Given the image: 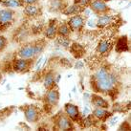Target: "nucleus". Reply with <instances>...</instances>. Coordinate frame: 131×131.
<instances>
[{"label": "nucleus", "instance_id": "f257e3e1", "mask_svg": "<svg viewBox=\"0 0 131 131\" xmlns=\"http://www.w3.org/2000/svg\"><path fill=\"white\" fill-rule=\"evenodd\" d=\"M44 47H45L44 40H37V41L23 45L17 52V56L20 58H25V59L34 58L42 53Z\"/></svg>", "mask_w": 131, "mask_h": 131}, {"label": "nucleus", "instance_id": "f03ea898", "mask_svg": "<svg viewBox=\"0 0 131 131\" xmlns=\"http://www.w3.org/2000/svg\"><path fill=\"white\" fill-rule=\"evenodd\" d=\"M116 81V77L113 74L108 73V75H106L102 79H96L94 84L95 90L101 93H107L114 88Z\"/></svg>", "mask_w": 131, "mask_h": 131}, {"label": "nucleus", "instance_id": "7ed1b4c3", "mask_svg": "<svg viewBox=\"0 0 131 131\" xmlns=\"http://www.w3.org/2000/svg\"><path fill=\"white\" fill-rule=\"evenodd\" d=\"M53 121H54L55 128L58 130H73L75 128L73 121L64 112H58L53 118Z\"/></svg>", "mask_w": 131, "mask_h": 131}, {"label": "nucleus", "instance_id": "20e7f679", "mask_svg": "<svg viewBox=\"0 0 131 131\" xmlns=\"http://www.w3.org/2000/svg\"><path fill=\"white\" fill-rule=\"evenodd\" d=\"M21 110L24 113V116L27 122L36 124L41 118V112L37 106L34 104H27V105L21 106Z\"/></svg>", "mask_w": 131, "mask_h": 131}, {"label": "nucleus", "instance_id": "39448f33", "mask_svg": "<svg viewBox=\"0 0 131 131\" xmlns=\"http://www.w3.org/2000/svg\"><path fill=\"white\" fill-rule=\"evenodd\" d=\"M34 65V58L30 59H25V58H17L14 61L13 68L15 70V72L19 74H25L29 72L31 68Z\"/></svg>", "mask_w": 131, "mask_h": 131}, {"label": "nucleus", "instance_id": "423d86ee", "mask_svg": "<svg viewBox=\"0 0 131 131\" xmlns=\"http://www.w3.org/2000/svg\"><path fill=\"white\" fill-rule=\"evenodd\" d=\"M15 16V12L11 9H4L0 11V32H5L12 24Z\"/></svg>", "mask_w": 131, "mask_h": 131}, {"label": "nucleus", "instance_id": "0eeeda50", "mask_svg": "<svg viewBox=\"0 0 131 131\" xmlns=\"http://www.w3.org/2000/svg\"><path fill=\"white\" fill-rule=\"evenodd\" d=\"M45 108L53 109L58 105V101H59V92L58 88H51L48 90L47 94L45 96Z\"/></svg>", "mask_w": 131, "mask_h": 131}, {"label": "nucleus", "instance_id": "6e6552de", "mask_svg": "<svg viewBox=\"0 0 131 131\" xmlns=\"http://www.w3.org/2000/svg\"><path fill=\"white\" fill-rule=\"evenodd\" d=\"M68 26L72 32H80L84 27V19L80 15H74L68 21Z\"/></svg>", "mask_w": 131, "mask_h": 131}, {"label": "nucleus", "instance_id": "1a4fd4ad", "mask_svg": "<svg viewBox=\"0 0 131 131\" xmlns=\"http://www.w3.org/2000/svg\"><path fill=\"white\" fill-rule=\"evenodd\" d=\"M57 30H58L57 19H51L44 30L45 37H47L48 39H54L57 37Z\"/></svg>", "mask_w": 131, "mask_h": 131}, {"label": "nucleus", "instance_id": "9d476101", "mask_svg": "<svg viewBox=\"0 0 131 131\" xmlns=\"http://www.w3.org/2000/svg\"><path fill=\"white\" fill-rule=\"evenodd\" d=\"M64 110L67 116L69 117L73 122H78L80 119V111L78 106L72 103H66L64 105Z\"/></svg>", "mask_w": 131, "mask_h": 131}, {"label": "nucleus", "instance_id": "9b49d317", "mask_svg": "<svg viewBox=\"0 0 131 131\" xmlns=\"http://www.w3.org/2000/svg\"><path fill=\"white\" fill-rule=\"evenodd\" d=\"M90 7H91L92 11H94L99 15L105 14L106 12L108 11V7L103 0H93L90 3Z\"/></svg>", "mask_w": 131, "mask_h": 131}, {"label": "nucleus", "instance_id": "f8f14e48", "mask_svg": "<svg viewBox=\"0 0 131 131\" xmlns=\"http://www.w3.org/2000/svg\"><path fill=\"white\" fill-rule=\"evenodd\" d=\"M111 48H112V41L109 38H104V39H102L100 41L97 51L101 55H106L107 53H109Z\"/></svg>", "mask_w": 131, "mask_h": 131}, {"label": "nucleus", "instance_id": "ddd939ff", "mask_svg": "<svg viewBox=\"0 0 131 131\" xmlns=\"http://www.w3.org/2000/svg\"><path fill=\"white\" fill-rule=\"evenodd\" d=\"M24 13L27 16L33 18V17H37L41 15V10L36 5H28V6H25Z\"/></svg>", "mask_w": 131, "mask_h": 131}, {"label": "nucleus", "instance_id": "4468645a", "mask_svg": "<svg viewBox=\"0 0 131 131\" xmlns=\"http://www.w3.org/2000/svg\"><path fill=\"white\" fill-rule=\"evenodd\" d=\"M91 102L96 107H100V108L106 109V108H108V105H109V103H108V102L106 100L102 99V97H100L98 95H93L92 96Z\"/></svg>", "mask_w": 131, "mask_h": 131}, {"label": "nucleus", "instance_id": "2eb2a0df", "mask_svg": "<svg viewBox=\"0 0 131 131\" xmlns=\"http://www.w3.org/2000/svg\"><path fill=\"white\" fill-rule=\"evenodd\" d=\"M44 87L46 88L47 90H50L51 88L54 87L55 85V74L53 72H49L45 75L43 80Z\"/></svg>", "mask_w": 131, "mask_h": 131}, {"label": "nucleus", "instance_id": "dca6fc26", "mask_svg": "<svg viewBox=\"0 0 131 131\" xmlns=\"http://www.w3.org/2000/svg\"><path fill=\"white\" fill-rule=\"evenodd\" d=\"M70 32H71V30H70L69 26H68L67 23H61V24L58 25L57 35H58L59 37H67L68 36H69Z\"/></svg>", "mask_w": 131, "mask_h": 131}, {"label": "nucleus", "instance_id": "f3484780", "mask_svg": "<svg viewBox=\"0 0 131 131\" xmlns=\"http://www.w3.org/2000/svg\"><path fill=\"white\" fill-rule=\"evenodd\" d=\"M80 9L77 5H72V6H69V7L64 8V10L62 11V13L66 15H77L78 12H80Z\"/></svg>", "mask_w": 131, "mask_h": 131}, {"label": "nucleus", "instance_id": "a211bd4d", "mask_svg": "<svg viewBox=\"0 0 131 131\" xmlns=\"http://www.w3.org/2000/svg\"><path fill=\"white\" fill-rule=\"evenodd\" d=\"M112 19H113L112 16H110V15H102V16H101L99 18L98 26L99 27H105L106 25H108L109 23H111Z\"/></svg>", "mask_w": 131, "mask_h": 131}, {"label": "nucleus", "instance_id": "6ab92c4d", "mask_svg": "<svg viewBox=\"0 0 131 131\" xmlns=\"http://www.w3.org/2000/svg\"><path fill=\"white\" fill-rule=\"evenodd\" d=\"M93 115H94V117H96L97 119L103 120V119L106 117V115H108V113L106 112V110L104 109V108H100V107H97V108L93 111Z\"/></svg>", "mask_w": 131, "mask_h": 131}, {"label": "nucleus", "instance_id": "aec40b11", "mask_svg": "<svg viewBox=\"0 0 131 131\" xmlns=\"http://www.w3.org/2000/svg\"><path fill=\"white\" fill-rule=\"evenodd\" d=\"M51 8L54 11H63L64 3L62 0H51Z\"/></svg>", "mask_w": 131, "mask_h": 131}, {"label": "nucleus", "instance_id": "412c9836", "mask_svg": "<svg viewBox=\"0 0 131 131\" xmlns=\"http://www.w3.org/2000/svg\"><path fill=\"white\" fill-rule=\"evenodd\" d=\"M3 4L4 6H6L8 8H15L21 6V3L19 0H5V2Z\"/></svg>", "mask_w": 131, "mask_h": 131}, {"label": "nucleus", "instance_id": "4be33fe9", "mask_svg": "<svg viewBox=\"0 0 131 131\" xmlns=\"http://www.w3.org/2000/svg\"><path fill=\"white\" fill-rule=\"evenodd\" d=\"M92 0H76L75 1V5H77L78 7L81 9V8L87 7L88 5H90Z\"/></svg>", "mask_w": 131, "mask_h": 131}, {"label": "nucleus", "instance_id": "5701e85b", "mask_svg": "<svg viewBox=\"0 0 131 131\" xmlns=\"http://www.w3.org/2000/svg\"><path fill=\"white\" fill-rule=\"evenodd\" d=\"M8 43V40L7 38L3 36H0V53L4 51V49L6 48Z\"/></svg>", "mask_w": 131, "mask_h": 131}, {"label": "nucleus", "instance_id": "b1692460", "mask_svg": "<svg viewBox=\"0 0 131 131\" xmlns=\"http://www.w3.org/2000/svg\"><path fill=\"white\" fill-rule=\"evenodd\" d=\"M19 1H20V3H21V6L22 5L28 6V5H35L38 0H19Z\"/></svg>", "mask_w": 131, "mask_h": 131}, {"label": "nucleus", "instance_id": "393cba45", "mask_svg": "<svg viewBox=\"0 0 131 131\" xmlns=\"http://www.w3.org/2000/svg\"><path fill=\"white\" fill-rule=\"evenodd\" d=\"M103 1H104V2H105V1H108V0H103Z\"/></svg>", "mask_w": 131, "mask_h": 131}]
</instances>
